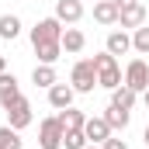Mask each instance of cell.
Segmentation results:
<instances>
[{
	"label": "cell",
	"instance_id": "ffe728a7",
	"mask_svg": "<svg viewBox=\"0 0 149 149\" xmlns=\"http://www.w3.org/2000/svg\"><path fill=\"white\" fill-rule=\"evenodd\" d=\"M59 121H63L66 132H73V128H83V125H87V114L76 111V108H66V111H59Z\"/></svg>",
	"mask_w": 149,
	"mask_h": 149
},
{
	"label": "cell",
	"instance_id": "cb8c5ba5",
	"mask_svg": "<svg viewBox=\"0 0 149 149\" xmlns=\"http://www.w3.org/2000/svg\"><path fill=\"white\" fill-rule=\"evenodd\" d=\"M101 149H128V142H125V139H118V135H111V139H104V142H101Z\"/></svg>",
	"mask_w": 149,
	"mask_h": 149
},
{
	"label": "cell",
	"instance_id": "6da1fadb",
	"mask_svg": "<svg viewBox=\"0 0 149 149\" xmlns=\"http://www.w3.org/2000/svg\"><path fill=\"white\" fill-rule=\"evenodd\" d=\"M90 63H94V70H97V87H104V90H114V87H121V83H125V73H121L118 59H114L108 49H104V52H97Z\"/></svg>",
	"mask_w": 149,
	"mask_h": 149
},
{
	"label": "cell",
	"instance_id": "7c38bea8",
	"mask_svg": "<svg viewBox=\"0 0 149 149\" xmlns=\"http://www.w3.org/2000/svg\"><path fill=\"white\" fill-rule=\"evenodd\" d=\"M63 52H70V56H76V52H83V45H87V35L80 31V28H73V24H66L63 28Z\"/></svg>",
	"mask_w": 149,
	"mask_h": 149
},
{
	"label": "cell",
	"instance_id": "7a4b0ae2",
	"mask_svg": "<svg viewBox=\"0 0 149 149\" xmlns=\"http://www.w3.org/2000/svg\"><path fill=\"white\" fill-rule=\"evenodd\" d=\"M3 114H7V125L17 128V132H24V128L35 121V114H31V101H28L24 94H17L14 101H7V104H3Z\"/></svg>",
	"mask_w": 149,
	"mask_h": 149
},
{
	"label": "cell",
	"instance_id": "ac0fdd59",
	"mask_svg": "<svg viewBox=\"0 0 149 149\" xmlns=\"http://www.w3.org/2000/svg\"><path fill=\"white\" fill-rule=\"evenodd\" d=\"M135 101H139V94H135L132 87H125V83L111 90V104H118V108H125V111H132V108H135Z\"/></svg>",
	"mask_w": 149,
	"mask_h": 149
},
{
	"label": "cell",
	"instance_id": "9c48e42d",
	"mask_svg": "<svg viewBox=\"0 0 149 149\" xmlns=\"http://www.w3.org/2000/svg\"><path fill=\"white\" fill-rule=\"evenodd\" d=\"M73 97H76V90L70 87V83H52V87H49V104H52L56 111L73 108Z\"/></svg>",
	"mask_w": 149,
	"mask_h": 149
},
{
	"label": "cell",
	"instance_id": "d6986e66",
	"mask_svg": "<svg viewBox=\"0 0 149 149\" xmlns=\"http://www.w3.org/2000/svg\"><path fill=\"white\" fill-rule=\"evenodd\" d=\"M17 35H21V17L17 14H0V38L14 42Z\"/></svg>",
	"mask_w": 149,
	"mask_h": 149
},
{
	"label": "cell",
	"instance_id": "2e32d148",
	"mask_svg": "<svg viewBox=\"0 0 149 149\" xmlns=\"http://www.w3.org/2000/svg\"><path fill=\"white\" fill-rule=\"evenodd\" d=\"M31 83H35V87H42V90H49L52 83H59L56 66H45V63H38L35 70H31Z\"/></svg>",
	"mask_w": 149,
	"mask_h": 149
},
{
	"label": "cell",
	"instance_id": "8992f818",
	"mask_svg": "<svg viewBox=\"0 0 149 149\" xmlns=\"http://www.w3.org/2000/svg\"><path fill=\"white\" fill-rule=\"evenodd\" d=\"M125 87H132L135 94H142L149 90V63L146 59H128V66H125Z\"/></svg>",
	"mask_w": 149,
	"mask_h": 149
},
{
	"label": "cell",
	"instance_id": "52a82bcc",
	"mask_svg": "<svg viewBox=\"0 0 149 149\" xmlns=\"http://www.w3.org/2000/svg\"><path fill=\"white\" fill-rule=\"evenodd\" d=\"M83 135H87V142L90 146H101L104 139H111V125L104 121V114H97V118H87V125H83Z\"/></svg>",
	"mask_w": 149,
	"mask_h": 149
},
{
	"label": "cell",
	"instance_id": "83f0119b",
	"mask_svg": "<svg viewBox=\"0 0 149 149\" xmlns=\"http://www.w3.org/2000/svg\"><path fill=\"white\" fill-rule=\"evenodd\" d=\"M0 73H7V59L3 56H0Z\"/></svg>",
	"mask_w": 149,
	"mask_h": 149
},
{
	"label": "cell",
	"instance_id": "7402d4cb",
	"mask_svg": "<svg viewBox=\"0 0 149 149\" xmlns=\"http://www.w3.org/2000/svg\"><path fill=\"white\" fill-rule=\"evenodd\" d=\"M132 52L149 56V24H139V28L132 31Z\"/></svg>",
	"mask_w": 149,
	"mask_h": 149
},
{
	"label": "cell",
	"instance_id": "d4e9b609",
	"mask_svg": "<svg viewBox=\"0 0 149 149\" xmlns=\"http://www.w3.org/2000/svg\"><path fill=\"white\" fill-rule=\"evenodd\" d=\"M114 7H118V10H121V7H132V3H139V0H111Z\"/></svg>",
	"mask_w": 149,
	"mask_h": 149
},
{
	"label": "cell",
	"instance_id": "277c9868",
	"mask_svg": "<svg viewBox=\"0 0 149 149\" xmlns=\"http://www.w3.org/2000/svg\"><path fill=\"white\" fill-rule=\"evenodd\" d=\"M63 135H66V128H63L59 114L42 118V125H38V146L42 149H63Z\"/></svg>",
	"mask_w": 149,
	"mask_h": 149
},
{
	"label": "cell",
	"instance_id": "f1b7e54d",
	"mask_svg": "<svg viewBox=\"0 0 149 149\" xmlns=\"http://www.w3.org/2000/svg\"><path fill=\"white\" fill-rule=\"evenodd\" d=\"M87 149H101V146H87Z\"/></svg>",
	"mask_w": 149,
	"mask_h": 149
},
{
	"label": "cell",
	"instance_id": "ba28073f",
	"mask_svg": "<svg viewBox=\"0 0 149 149\" xmlns=\"http://www.w3.org/2000/svg\"><path fill=\"white\" fill-rule=\"evenodd\" d=\"M56 17L63 24H80L83 21V0H56Z\"/></svg>",
	"mask_w": 149,
	"mask_h": 149
},
{
	"label": "cell",
	"instance_id": "e0dca14e",
	"mask_svg": "<svg viewBox=\"0 0 149 149\" xmlns=\"http://www.w3.org/2000/svg\"><path fill=\"white\" fill-rule=\"evenodd\" d=\"M21 94V83H17V76L14 73H0V108L7 104V101H14Z\"/></svg>",
	"mask_w": 149,
	"mask_h": 149
},
{
	"label": "cell",
	"instance_id": "9a60e30c",
	"mask_svg": "<svg viewBox=\"0 0 149 149\" xmlns=\"http://www.w3.org/2000/svg\"><path fill=\"white\" fill-rule=\"evenodd\" d=\"M94 21L104 24V28L118 24V7H114L111 0H94Z\"/></svg>",
	"mask_w": 149,
	"mask_h": 149
},
{
	"label": "cell",
	"instance_id": "484cf974",
	"mask_svg": "<svg viewBox=\"0 0 149 149\" xmlns=\"http://www.w3.org/2000/svg\"><path fill=\"white\" fill-rule=\"evenodd\" d=\"M142 142H146V149H149V125L142 128Z\"/></svg>",
	"mask_w": 149,
	"mask_h": 149
},
{
	"label": "cell",
	"instance_id": "5b68a950",
	"mask_svg": "<svg viewBox=\"0 0 149 149\" xmlns=\"http://www.w3.org/2000/svg\"><path fill=\"white\" fill-rule=\"evenodd\" d=\"M63 28H66V24H63L56 14H52V17L35 21V28L28 31V35H31V45H42V42H59V38H63Z\"/></svg>",
	"mask_w": 149,
	"mask_h": 149
},
{
	"label": "cell",
	"instance_id": "44dd1931",
	"mask_svg": "<svg viewBox=\"0 0 149 149\" xmlns=\"http://www.w3.org/2000/svg\"><path fill=\"white\" fill-rule=\"evenodd\" d=\"M21 146H24L21 132L10 128V125H0V149H21Z\"/></svg>",
	"mask_w": 149,
	"mask_h": 149
},
{
	"label": "cell",
	"instance_id": "603a6c76",
	"mask_svg": "<svg viewBox=\"0 0 149 149\" xmlns=\"http://www.w3.org/2000/svg\"><path fill=\"white\" fill-rule=\"evenodd\" d=\"M87 135H83V128H73V132H66L63 135V149H87Z\"/></svg>",
	"mask_w": 149,
	"mask_h": 149
},
{
	"label": "cell",
	"instance_id": "30bf717a",
	"mask_svg": "<svg viewBox=\"0 0 149 149\" xmlns=\"http://www.w3.org/2000/svg\"><path fill=\"white\" fill-rule=\"evenodd\" d=\"M104 49L111 52L114 59H118V56H128V52H132V35L114 28V31H108V42H104Z\"/></svg>",
	"mask_w": 149,
	"mask_h": 149
},
{
	"label": "cell",
	"instance_id": "3957f363",
	"mask_svg": "<svg viewBox=\"0 0 149 149\" xmlns=\"http://www.w3.org/2000/svg\"><path fill=\"white\" fill-rule=\"evenodd\" d=\"M70 87H73L76 94H94V87H97V70H94V63H90V59H80V63H73Z\"/></svg>",
	"mask_w": 149,
	"mask_h": 149
},
{
	"label": "cell",
	"instance_id": "4fadbf2b",
	"mask_svg": "<svg viewBox=\"0 0 149 149\" xmlns=\"http://www.w3.org/2000/svg\"><path fill=\"white\" fill-rule=\"evenodd\" d=\"M38 56V63H45V66H56L59 59H63V42H42V45H31Z\"/></svg>",
	"mask_w": 149,
	"mask_h": 149
},
{
	"label": "cell",
	"instance_id": "4316f807",
	"mask_svg": "<svg viewBox=\"0 0 149 149\" xmlns=\"http://www.w3.org/2000/svg\"><path fill=\"white\" fill-rule=\"evenodd\" d=\"M139 97H142V104H146V108H149V90H142V94H139Z\"/></svg>",
	"mask_w": 149,
	"mask_h": 149
},
{
	"label": "cell",
	"instance_id": "5bb4252c",
	"mask_svg": "<svg viewBox=\"0 0 149 149\" xmlns=\"http://www.w3.org/2000/svg\"><path fill=\"white\" fill-rule=\"evenodd\" d=\"M104 121L111 125V132H125L128 121H132V111H125V108H118V104H108V108H104Z\"/></svg>",
	"mask_w": 149,
	"mask_h": 149
},
{
	"label": "cell",
	"instance_id": "8fae6325",
	"mask_svg": "<svg viewBox=\"0 0 149 149\" xmlns=\"http://www.w3.org/2000/svg\"><path fill=\"white\" fill-rule=\"evenodd\" d=\"M118 24H121V28H132V31H135L139 24H146V7H142V3L121 7V10H118Z\"/></svg>",
	"mask_w": 149,
	"mask_h": 149
}]
</instances>
